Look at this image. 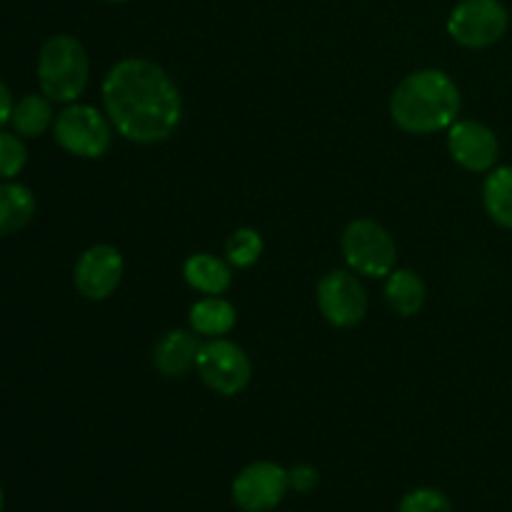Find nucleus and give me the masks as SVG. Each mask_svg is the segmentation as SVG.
Returning a JSON list of instances; mask_svg holds the SVG:
<instances>
[{
  "label": "nucleus",
  "mask_w": 512,
  "mask_h": 512,
  "mask_svg": "<svg viewBox=\"0 0 512 512\" xmlns=\"http://www.w3.org/2000/svg\"><path fill=\"white\" fill-rule=\"evenodd\" d=\"M105 3H130V0H105Z\"/></svg>",
  "instance_id": "393cba45"
},
{
  "label": "nucleus",
  "mask_w": 512,
  "mask_h": 512,
  "mask_svg": "<svg viewBox=\"0 0 512 512\" xmlns=\"http://www.w3.org/2000/svg\"><path fill=\"white\" fill-rule=\"evenodd\" d=\"M5 510V495H3V488H0V512Z\"/></svg>",
  "instance_id": "b1692460"
},
{
  "label": "nucleus",
  "mask_w": 512,
  "mask_h": 512,
  "mask_svg": "<svg viewBox=\"0 0 512 512\" xmlns=\"http://www.w3.org/2000/svg\"><path fill=\"white\" fill-rule=\"evenodd\" d=\"M288 475L290 490H298V493H310L318 485V470L313 465H295L293 470H288Z\"/></svg>",
  "instance_id": "4be33fe9"
},
{
  "label": "nucleus",
  "mask_w": 512,
  "mask_h": 512,
  "mask_svg": "<svg viewBox=\"0 0 512 512\" xmlns=\"http://www.w3.org/2000/svg\"><path fill=\"white\" fill-rule=\"evenodd\" d=\"M340 248L350 270L365 278H388L398 268V245L378 220H350L340 238Z\"/></svg>",
  "instance_id": "39448f33"
},
{
  "label": "nucleus",
  "mask_w": 512,
  "mask_h": 512,
  "mask_svg": "<svg viewBox=\"0 0 512 512\" xmlns=\"http://www.w3.org/2000/svg\"><path fill=\"white\" fill-rule=\"evenodd\" d=\"M290 490V475L273 460L245 465L233 480V503L243 512H273Z\"/></svg>",
  "instance_id": "1a4fd4ad"
},
{
  "label": "nucleus",
  "mask_w": 512,
  "mask_h": 512,
  "mask_svg": "<svg viewBox=\"0 0 512 512\" xmlns=\"http://www.w3.org/2000/svg\"><path fill=\"white\" fill-rule=\"evenodd\" d=\"M198 335L193 330H170L153 345V368L163 378H185L198 360Z\"/></svg>",
  "instance_id": "f8f14e48"
},
{
  "label": "nucleus",
  "mask_w": 512,
  "mask_h": 512,
  "mask_svg": "<svg viewBox=\"0 0 512 512\" xmlns=\"http://www.w3.org/2000/svg\"><path fill=\"white\" fill-rule=\"evenodd\" d=\"M55 123V110L53 100L45 98L43 93H30L25 98H20L15 103L13 115H10V125H13V133H18L20 138H40L45 135V130L53 128Z\"/></svg>",
  "instance_id": "a211bd4d"
},
{
  "label": "nucleus",
  "mask_w": 512,
  "mask_h": 512,
  "mask_svg": "<svg viewBox=\"0 0 512 512\" xmlns=\"http://www.w3.org/2000/svg\"><path fill=\"white\" fill-rule=\"evenodd\" d=\"M195 370L200 380L223 398L240 395L253 378V363L248 353L228 338H210L200 343Z\"/></svg>",
  "instance_id": "423d86ee"
},
{
  "label": "nucleus",
  "mask_w": 512,
  "mask_h": 512,
  "mask_svg": "<svg viewBox=\"0 0 512 512\" xmlns=\"http://www.w3.org/2000/svg\"><path fill=\"white\" fill-rule=\"evenodd\" d=\"M28 165V148L25 138L18 133L0 130V180H15Z\"/></svg>",
  "instance_id": "aec40b11"
},
{
  "label": "nucleus",
  "mask_w": 512,
  "mask_h": 512,
  "mask_svg": "<svg viewBox=\"0 0 512 512\" xmlns=\"http://www.w3.org/2000/svg\"><path fill=\"white\" fill-rule=\"evenodd\" d=\"M448 153L468 173H490L498 165V135L480 120L458 118L448 128Z\"/></svg>",
  "instance_id": "9b49d317"
},
{
  "label": "nucleus",
  "mask_w": 512,
  "mask_h": 512,
  "mask_svg": "<svg viewBox=\"0 0 512 512\" xmlns=\"http://www.w3.org/2000/svg\"><path fill=\"white\" fill-rule=\"evenodd\" d=\"M183 278L195 293L225 295L233 285V265L210 253H195L185 260Z\"/></svg>",
  "instance_id": "ddd939ff"
},
{
  "label": "nucleus",
  "mask_w": 512,
  "mask_h": 512,
  "mask_svg": "<svg viewBox=\"0 0 512 512\" xmlns=\"http://www.w3.org/2000/svg\"><path fill=\"white\" fill-rule=\"evenodd\" d=\"M483 208L495 225L512 230V165H495L485 173Z\"/></svg>",
  "instance_id": "f3484780"
},
{
  "label": "nucleus",
  "mask_w": 512,
  "mask_h": 512,
  "mask_svg": "<svg viewBox=\"0 0 512 512\" xmlns=\"http://www.w3.org/2000/svg\"><path fill=\"white\" fill-rule=\"evenodd\" d=\"M90 80V60L83 43L73 35H50L38 53L40 93L53 103H78Z\"/></svg>",
  "instance_id": "7ed1b4c3"
},
{
  "label": "nucleus",
  "mask_w": 512,
  "mask_h": 512,
  "mask_svg": "<svg viewBox=\"0 0 512 512\" xmlns=\"http://www.w3.org/2000/svg\"><path fill=\"white\" fill-rule=\"evenodd\" d=\"M383 295L385 303L390 305L393 313H398L400 318H413V315H418L420 310H423L428 290H425L423 278H420L415 270L395 268L393 273L385 278Z\"/></svg>",
  "instance_id": "2eb2a0df"
},
{
  "label": "nucleus",
  "mask_w": 512,
  "mask_h": 512,
  "mask_svg": "<svg viewBox=\"0 0 512 512\" xmlns=\"http://www.w3.org/2000/svg\"><path fill=\"white\" fill-rule=\"evenodd\" d=\"M263 248L265 245L258 230L238 228L235 233H230L228 240H225V260H228L233 268H253L260 260V255H263Z\"/></svg>",
  "instance_id": "6ab92c4d"
},
{
  "label": "nucleus",
  "mask_w": 512,
  "mask_h": 512,
  "mask_svg": "<svg viewBox=\"0 0 512 512\" xmlns=\"http://www.w3.org/2000/svg\"><path fill=\"white\" fill-rule=\"evenodd\" d=\"M35 195L18 180H0V238L15 235L33 220Z\"/></svg>",
  "instance_id": "dca6fc26"
},
{
  "label": "nucleus",
  "mask_w": 512,
  "mask_h": 512,
  "mask_svg": "<svg viewBox=\"0 0 512 512\" xmlns=\"http://www.w3.org/2000/svg\"><path fill=\"white\" fill-rule=\"evenodd\" d=\"M510 15L500 0H460L448 15V35L468 50H483L508 33Z\"/></svg>",
  "instance_id": "0eeeda50"
},
{
  "label": "nucleus",
  "mask_w": 512,
  "mask_h": 512,
  "mask_svg": "<svg viewBox=\"0 0 512 512\" xmlns=\"http://www.w3.org/2000/svg\"><path fill=\"white\" fill-rule=\"evenodd\" d=\"M398 512H453V503L435 488H415L400 500Z\"/></svg>",
  "instance_id": "412c9836"
},
{
  "label": "nucleus",
  "mask_w": 512,
  "mask_h": 512,
  "mask_svg": "<svg viewBox=\"0 0 512 512\" xmlns=\"http://www.w3.org/2000/svg\"><path fill=\"white\" fill-rule=\"evenodd\" d=\"M315 300H318L320 315L340 330L355 328L368 315L365 285L350 270H330L328 275H323L315 288Z\"/></svg>",
  "instance_id": "6e6552de"
},
{
  "label": "nucleus",
  "mask_w": 512,
  "mask_h": 512,
  "mask_svg": "<svg viewBox=\"0 0 512 512\" xmlns=\"http://www.w3.org/2000/svg\"><path fill=\"white\" fill-rule=\"evenodd\" d=\"M115 128L108 115L88 103H70L55 115L53 138L68 155L98 160L113 145Z\"/></svg>",
  "instance_id": "20e7f679"
},
{
  "label": "nucleus",
  "mask_w": 512,
  "mask_h": 512,
  "mask_svg": "<svg viewBox=\"0 0 512 512\" xmlns=\"http://www.w3.org/2000/svg\"><path fill=\"white\" fill-rule=\"evenodd\" d=\"M235 320H238V315H235L233 303L225 300L223 295H205L188 310L190 330L208 340L228 335L235 328Z\"/></svg>",
  "instance_id": "4468645a"
},
{
  "label": "nucleus",
  "mask_w": 512,
  "mask_h": 512,
  "mask_svg": "<svg viewBox=\"0 0 512 512\" xmlns=\"http://www.w3.org/2000/svg\"><path fill=\"white\" fill-rule=\"evenodd\" d=\"M123 268V255L118 253V248L108 243L90 245L75 263V290L93 303L108 300L123 280Z\"/></svg>",
  "instance_id": "9d476101"
},
{
  "label": "nucleus",
  "mask_w": 512,
  "mask_h": 512,
  "mask_svg": "<svg viewBox=\"0 0 512 512\" xmlns=\"http://www.w3.org/2000/svg\"><path fill=\"white\" fill-rule=\"evenodd\" d=\"M463 98L445 70L425 68L405 75L390 95V118L403 133L433 135L458 120Z\"/></svg>",
  "instance_id": "f03ea898"
},
{
  "label": "nucleus",
  "mask_w": 512,
  "mask_h": 512,
  "mask_svg": "<svg viewBox=\"0 0 512 512\" xmlns=\"http://www.w3.org/2000/svg\"><path fill=\"white\" fill-rule=\"evenodd\" d=\"M13 108L15 103H13V95H10V88L3 83V78H0V130L10 123Z\"/></svg>",
  "instance_id": "5701e85b"
},
{
  "label": "nucleus",
  "mask_w": 512,
  "mask_h": 512,
  "mask_svg": "<svg viewBox=\"0 0 512 512\" xmlns=\"http://www.w3.org/2000/svg\"><path fill=\"white\" fill-rule=\"evenodd\" d=\"M100 98L115 133L135 145L163 143L183 120L178 85L153 60H118L103 78Z\"/></svg>",
  "instance_id": "f257e3e1"
}]
</instances>
